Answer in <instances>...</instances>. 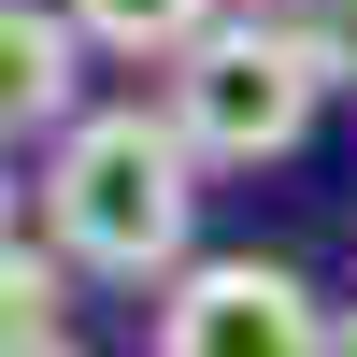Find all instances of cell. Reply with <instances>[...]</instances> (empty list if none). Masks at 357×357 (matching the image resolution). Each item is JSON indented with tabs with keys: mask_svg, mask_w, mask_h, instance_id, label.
<instances>
[{
	"mask_svg": "<svg viewBox=\"0 0 357 357\" xmlns=\"http://www.w3.org/2000/svg\"><path fill=\"white\" fill-rule=\"evenodd\" d=\"M286 29L329 57V86H357V0H286Z\"/></svg>",
	"mask_w": 357,
	"mask_h": 357,
	"instance_id": "cell-7",
	"label": "cell"
},
{
	"mask_svg": "<svg viewBox=\"0 0 357 357\" xmlns=\"http://www.w3.org/2000/svg\"><path fill=\"white\" fill-rule=\"evenodd\" d=\"M200 229V143L143 100H100L86 129H57L43 158V243L100 286H172Z\"/></svg>",
	"mask_w": 357,
	"mask_h": 357,
	"instance_id": "cell-1",
	"label": "cell"
},
{
	"mask_svg": "<svg viewBox=\"0 0 357 357\" xmlns=\"http://www.w3.org/2000/svg\"><path fill=\"white\" fill-rule=\"evenodd\" d=\"M343 357H357V301H343Z\"/></svg>",
	"mask_w": 357,
	"mask_h": 357,
	"instance_id": "cell-9",
	"label": "cell"
},
{
	"mask_svg": "<svg viewBox=\"0 0 357 357\" xmlns=\"http://www.w3.org/2000/svg\"><path fill=\"white\" fill-rule=\"evenodd\" d=\"M158 357H343V314L286 257H186L158 286Z\"/></svg>",
	"mask_w": 357,
	"mask_h": 357,
	"instance_id": "cell-3",
	"label": "cell"
},
{
	"mask_svg": "<svg viewBox=\"0 0 357 357\" xmlns=\"http://www.w3.org/2000/svg\"><path fill=\"white\" fill-rule=\"evenodd\" d=\"M57 357H86V343H57Z\"/></svg>",
	"mask_w": 357,
	"mask_h": 357,
	"instance_id": "cell-10",
	"label": "cell"
},
{
	"mask_svg": "<svg viewBox=\"0 0 357 357\" xmlns=\"http://www.w3.org/2000/svg\"><path fill=\"white\" fill-rule=\"evenodd\" d=\"M0 243H15V143H0Z\"/></svg>",
	"mask_w": 357,
	"mask_h": 357,
	"instance_id": "cell-8",
	"label": "cell"
},
{
	"mask_svg": "<svg viewBox=\"0 0 357 357\" xmlns=\"http://www.w3.org/2000/svg\"><path fill=\"white\" fill-rule=\"evenodd\" d=\"M72 29L100 57H186L200 29H229V0H72Z\"/></svg>",
	"mask_w": 357,
	"mask_h": 357,
	"instance_id": "cell-6",
	"label": "cell"
},
{
	"mask_svg": "<svg viewBox=\"0 0 357 357\" xmlns=\"http://www.w3.org/2000/svg\"><path fill=\"white\" fill-rule=\"evenodd\" d=\"M57 343H72V257L0 243V357H57Z\"/></svg>",
	"mask_w": 357,
	"mask_h": 357,
	"instance_id": "cell-5",
	"label": "cell"
},
{
	"mask_svg": "<svg viewBox=\"0 0 357 357\" xmlns=\"http://www.w3.org/2000/svg\"><path fill=\"white\" fill-rule=\"evenodd\" d=\"M314 100H329V57L286 15H229V29H200V43L172 57L158 114L200 143V172H257V158H286V143L314 129Z\"/></svg>",
	"mask_w": 357,
	"mask_h": 357,
	"instance_id": "cell-2",
	"label": "cell"
},
{
	"mask_svg": "<svg viewBox=\"0 0 357 357\" xmlns=\"http://www.w3.org/2000/svg\"><path fill=\"white\" fill-rule=\"evenodd\" d=\"M86 129V29L72 0H0V143Z\"/></svg>",
	"mask_w": 357,
	"mask_h": 357,
	"instance_id": "cell-4",
	"label": "cell"
}]
</instances>
